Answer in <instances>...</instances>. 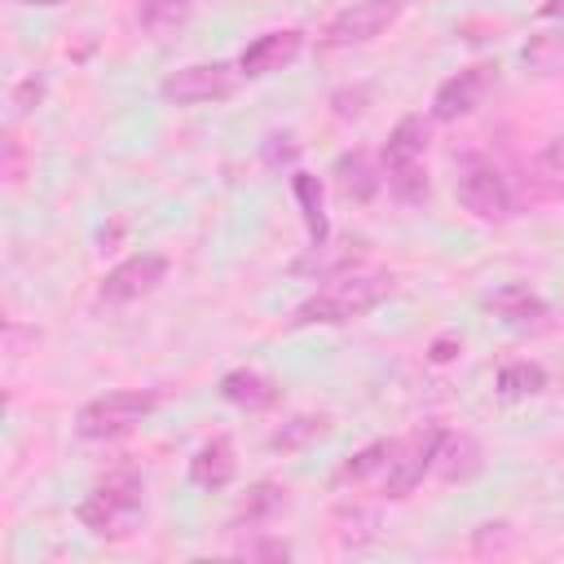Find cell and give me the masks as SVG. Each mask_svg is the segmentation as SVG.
<instances>
[{"label": "cell", "instance_id": "obj_31", "mask_svg": "<svg viewBox=\"0 0 564 564\" xmlns=\"http://www.w3.org/2000/svg\"><path fill=\"white\" fill-rule=\"evenodd\" d=\"M538 18H564V0H542L538 4Z\"/></svg>", "mask_w": 564, "mask_h": 564}, {"label": "cell", "instance_id": "obj_7", "mask_svg": "<svg viewBox=\"0 0 564 564\" xmlns=\"http://www.w3.org/2000/svg\"><path fill=\"white\" fill-rule=\"evenodd\" d=\"M414 0H352L322 26V48H352L388 35Z\"/></svg>", "mask_w": 564, "mask_h": 564}, {"label": "cell", "instance_id": "obj_9", "mask_svg": "<svg viewBox=\"0 0 564 564\" xmlns=\"http://www.w3.org/2000/svg\"><path fill=\"white\" fill-rule=\"evenodd\" d=\"M494 84H498V62H471V66L454 70V75L441 79L436 93H432V119H441V123L467 119V115L489 97Z\"/></svg>", "mask_w": 564, "mask_h": 564}, {"label": "cell", "instance_id": "obj_17", "mask_svg": "<svg viewBox=\"0 0 564 564\" xmlns=\"http://www.w3.org/2000/svg\"><path fill=\"white\" fill-rule=\"evenodd\" d=\"M357 256H361V242H308V256H300V260H291V273H308V278H317V282H326V278H335V273H348L352 264H357Z\"/></svg>", "mask_w": 564, "mask_h": 564}, {"label": "cell", "instance_id": "obj_29", "mask_svg": "<svg viewBox=\"0 0 564 564\" xmlns=\"http://www.w3.org/2000/svg\"><path fill=\"white\" fill-rule=\"evenodd\" d=\"M242 555H251V560H286V555H291V546H286V542H278V538H264V542H247V546H242Z\"/></svg>", "mask_w": 564, "mask_h": 564}, {"label": "cell", "instance_id": "obj_23", "mask_svg": "<svg viewBox=\"0 0 564 564\" xmlns=\"http://www.w3.org/2000/svg\"><path fill=\"white\" fill-rule=\"evenodd\" d=\"M520 62L529 70H542V75H560L564 70V26L560 31H538L524 40L520 48Z\"/></svg>", "mask_w": 564, "mask_h": 564}, {"label": "cell", "instance_id": "obj_6", "mask_svg": "<svg viewBox=\"0 0 564 564\" xmlns=\"http://www.w3.org/2000/svg\"><path fill=\"white\" fill-rule=\"evenodd\" d=\"M454 194H458V207L471 212L476 220H507L511 207H516V194H511L507 172L494 159H485V154H467L458 163Z\"/></svg>", "mask_w": 564, "mask_h": 564}, {"label": "cell", "instance_id": "obj_21", "mask_svg": "<svg viewBox=\"0 0 564 564\" xmlns=\"http://www.w3.org/2000/svg\"><path fill=\"white\" fill-rule=\"evenodd\" d=\"M278 511H286V489L273 485V480H260V485H251V489L242 494L234 524H251V529H260V524H269Z\"/></svg>", "mask_w": 564, "mask_h": 564}, {"label": "cell", "instance_id": "obj_13", "mask_svg": "<svg viewBox=\"0 0 564 564\" xmlns=\"http://www.w3.org/2000/svg\"><path fill=\"white\" fill-rule=\"evenodd\" d=\"M216 392H220L234 410H242V414H264V410H273V405L282 401L278 379L264 375V370H256V366H238V370L220 375V388H216Z\"/></svg>", "mask_w": 564, "mask_h": 564}, {"label": "cell", "instance_id": "obj_19", "mask_svg": "<svg viewBox=\"0 0 564 564\" xmlns=\"http://www.w3.org/2000/svg\"><path fill=\"white\" fill-rule=\"evenodd\" d=\"M291 194L300 203V216H304V229H308L313 247L326 242L330 238V220H326V203H322V181L313 172H291Z\"/></svg>", "mask_w": 564, "mask_h": 564}, {"label": "cell", "instance_id": "obj_14", "mask_svg": "<svg viewBox=\"0 0 564 564\" xmlns=\"http://www.w3.org/2000/svg\"><path fill=\"white\" fill-rule=\"evenodd\" d=\"M238 476V454H234V441L229 436H212L203 441L194 454H189V480L207 494L216 489H229Z\"/></svg>", "mask_w": 564, "mask_h": 564}, {"label": "cell", "instance_id": "obj_15", "mask_svg": "<svg viewBox=\"0 0 564 564\" xmlns=\"http://www.w3.org/2000/svg\"><path fill=\"white\" fill-rule=\"evenodd\" d=\"M480 467H485V449H480V441L471 436V432H441V445H436V476L441 480H471V476H480Z\"/></svg>", "mask_w": 564, "mask_h": 564}, {"label": "cell", "instance_id": "obj_22", "mask_svg": "<svg viewBox=\"0 0 564 564\" xmlns=\"http://www.w3.org/2000/svg\"><path fill=\"white\" fill-rule=\"evenodd\" d=\"M392 449H397V441H370L366 449H357V454H348L344 463H339V471H335V480L339 485H361V480H370L375 471H388V463H392Z\"/></svg>", "mask_w": 564, "mask_h": 564}, {"label": "cell", "instance_id": "obj_12", "mask_svg": "<svg viewBox=\"0 0 564 564\" xmlns=\"http://www.w3.org/2000/svg\"><path fill=\"white\" fill-rule=\"evenodd\" d=\"M485 308H489L498 322L516 326V330L542 326V322L551 317V304H546L529 282H502V286H494V291L485 295Z\"/></svg>", "mask_w": 564, "mask_h": 564}, {"label": "cell", "instance_id": "obj_4", "mask_svg": "<svg viewBox=\"0 0 564 564\" xmlns=\"http://www.w3.org/2000/svg\"><path fill=\"white\" fill-rule=\"evenodd\" d=\"M159 405H163V392H154V388H115V392H101L79 405L75 432L84 441H115V436H128L132 427H141Z\"/></svg>", "mask_w": 564, "mask_h": 564}, {"label": "cell", "instance_id": "obj_24", "mask_svg": "<svg viewBox=\"0 0 564 564\" xmlns=\"http://www.w3.org/2000/svg\"><path fill=\"white\" fill-rule=\"evenodd\" d=\"M326 427H330L326 414H295V419H286V423L269 436V449H278V454H295V449H304L308 441L326 436Z\"/></svg>", "mask_w": 564, "mask_h": 564}, {"label": "cell", "instance_id": "obj_10", "mask_svg": "<svg viewBox=\"0 0 564 564\" xmlns=\"http://www.w3.org/2000/svg\"><path fill=\"white\" fill-rule=\"evenodd\" d=\"M163 278H167V256H159V251H132L128 260H119V264L101 278L97 300H101V304H137V300H145Z\"/></svg>", "mask_w": 564, "mask_h": 564}, {"label": "cell", "instance_id": "obj_26", "mask_svg": "<svg viewBox=\"0 0 564 564\" xmlns=\"http://www.w3.org/2000/svg\"><path fill=\"white\" fill-rule=\"evenodd\" d=\"M0 172H4L9 185H18L26 176V145L13 128H4V141H0Z\"/></svg>", "mask_w": 564, "mask_h": 564}, {"label": "cell", "instance_id": "obj_1", "mask_svg": "<svg viewBox=\"0 0 564 564\" xmlns=\"http://www.w3.org/2000/svg\"><path fill=\"white\" fill-rule=\"evenodd\" d=\"M392 291H397V273H388V269L335 273V278H326V286H317L308 300L295 304L291 330H304V326H348V322L375 313Z\"/></svg>", "mask_w": 564, "mask_h": 564}, {"label": "cell", "instance_id": "obj_5", "mask_svg": "<svg viewBox=\"0 0 564 564\" xmlns=\"http://www.w3.org/2000/svg\"><path fill=\"white\" fill-rule=\"evenodd\" d=\"M242 84V70L238 62H189V66H176L159 79V97L167 106H216V101H229Z\"/></svg>", "mask_w": 564, "mask_h": 564}, {"label": "cell", "instance_id": "obj_11", "mask_svg": "<svg viewBox=\"0 0 564 564\" xmlns=\"http://www.w3.org/2000/svg\"><path fill=\"white\" fill-rule=\"evenodd\" d=\"M300 53H304V31L300 26H278V31L256 35L238 53V70H242V79H269V75H282L286 66H295Z\"/></svg>", "mask_w": 564, "mask_h": 564}, {"label": "cell", "instance_id": "obj_2", "mask_svg": "<svg viewBox=\"0 0 564 564\" xmlns=\"http://www.w3.org/2000/svg\"><path fill=\"white\" fill-rule=\"evenodd\" d=\"M145 511V476L132 463H119L106 480H97L79 502H75V520L93 533V538H128L137 529Z\"/></svg>", "mask_w": 564, "mask_h": 564}, {"label": "cell", "instance_id": "obj_3", "mask_svg": "<svg viewBox=\"0 0 564 564\" xmlns=\"http://www.w3.org/2000/svg\"><path fill=\"white\" fill-rule=\"evenodd\" d=\"M427 145H432V123L423 115H405L397 119V128L383 141L379 167H383V185L392 189L397 203H423L432 194V176H427Z\"/></svg>", "mask_w": 564, "mask_h": 564}, {"label": "cell", "instance_id": "obj_18", "mask_svg": "<svg viewBox=\"0 0 564 564\" xmlns=\"http://www.w3.org/2000/svg\"><path fill=\"white\" fill-rule=\"evenodd\" d=\"M335 185H339L348 198L366 203V198L383 185V167H375V163H370V154H361V150L339 154V159H335Z\"/></svg>", "mask_w": 564, "mask_h": 564}, {"label": "cell", "instance_id": "obj_32", "mask_svg": "<svg viewBox=\"0 0 564 564\" xmlns=\"http://www.w3.org/2000/svg\"><path fill=\"white\" fill-rule=\"evenodd\" d=\"M13 4H22V9H62L70 0H13Z\"/></svg>", "mask_w": 564, "mask_h": 564}, {"label": "cell", "instance_id": "obj_25", "mask_svg": "<svg viewBox=\"0 0 564 564\" xmlns=\"http://www.w3.org/2000/svg\"><path fill=\"white\" fill-rule=\"evenodd\" d=\"M533 172H538V181H542L551 194H564V137H551V141L538 150Z\"/></svg>", "mask_w": 564, "mask_h": 564}, {"label": "cell", "instance_id": "obj_8", "mask_svg": "<svg viewBox=\"0 0 564 564\" xmlns=\"http://www.w3.org/2000/svg\"><path fill=\"white\" fill-rule=\"evenodd\" d=\"M441 432H445L441 423H427V427L410 432L405 441H397L392 463H388V471H383V494H388V498H410V494L423 485V476L436 467Z\"/></svg>", "mask_w": 564, "mask_h": 564}, {"label": "cell", "instance_id": "obj_16", "mask_svg": "<svg viewBox=\"0 0 564 564\" xmlns=\"http://www.w3.org/2000/svg\"><path fill=\"white\" fill-rule=\"evenodd\" d=\"M132 18L141 35L163 44V40H176L194 22V0H132Z\"/></svg>", "mask_w": 564, "mask_h": 564}, {"label": "cell", "instance_id": "obj_20", "mask_svg": "<svg viewBox=\"0 0 564 564\" xmlns=\"http://www.w3.org/2000/svg\"><path fill=\"white\" fill-rule=\"evenodd\" d=\"M494 388H498V397H502V401H524V397H538V392L546 388V366H542V361H529V357L507 361V366L498 370Z\"/></svg>", "mask_w": 564, "mask_h": 564}, {"label": "cell", "instance_id": "obj_27", "mask_svg": "<svg viewBox=\"0 0 564 564\" xmlns=\"http://www.w3.org/2000/svg\"><path fill=\"white\" fill-rule=\"evenodd\" d=\"M40 101H44V79H40V75L18 79V84H13V93H9L13 115H31V110H40Z\"/></svg>", "mask_w": 564, "mask_h": 564}, {"label": "cell", "instance_id": "obj_30", "mask_svg": "<svg viewBox=\"0 0 564 564\" xmlns=\"http://www.w3.org/2000/svg\"><path fill=\"white\" fill-rule=\"evenodd\" d=\"M458 352H463V339H454V335H441V339H432V348H427V361L445 366V361H454Z\"/></svg>", "mask_w": 564, "mask_h": 564}, {"label": "cell", "instance_id": "obj_28", "mask_svg": "<svg viewBox=\"0 0 564 564\" xmlns=\"http://www.w3.org/2000/svg\"><path fill=\"white\" fill-rule=\"evenodd\" d=\"M260 154H264V163H269V167H278V163H295L300 145H295V137H286V132H282V137H269Z\"/></svg>", "mask_w": 564, "mask_h": 564}]
</instances>
